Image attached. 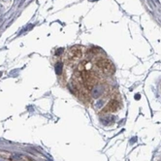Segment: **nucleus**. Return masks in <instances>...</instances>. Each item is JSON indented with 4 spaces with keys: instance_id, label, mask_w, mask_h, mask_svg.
Returning <instances> with one entry per match:
<instances>
[{
    "instance_id": "nucleus-1",
    "label": "nucleus",
    "mask_w": 161,
    "mask_h": 161,
    "mask_svg": "<svg viewBox=\"0 0 161 161\" xmlns=\"http://www.w3.org/2000/svg\"><path fill=\"white\" fill-rule=\"evenodd\" d=\"M119 109V103L117 101H111L109 104L107 105V107L104 109V112H116Z\"/></svg>"
}]
</instances>
